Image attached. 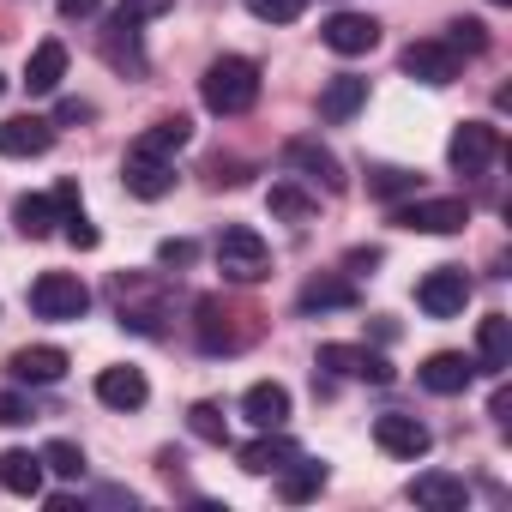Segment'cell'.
Instances as JSON below:
<instances>
[{"mask_svg":"<svg viewBox=\"0 0 512 512\" xmlns=\"http://www.w3.org/2000/svg\"><path fill=\"white\" fill-rule=\"evenodd\" d=\"M13 223H19V235H25V241H43V235L61 223V205H55V193H25V199L13 205Z\"/></svg>","mask_w":512,"mask_h":512,"instance_id":"26","label":"cell"},{"mask_svg":"<svg viewBox=\"0 0 512 512\" xmlns=\"http://www.w3.org/2000/svg\"><path fill=\"white\" fill-rule=\"evenodd\" d=\"M85 308H91V290H85L79 272H43L31 284V314L37 320H85Z\"/></svg>","mask_w":512,"mask_h":512,"instance_id":"4","label":"cell"},{"mask_svg":"<svg viewBox=\"0 0 512 512\" xmlns=\"http://www.w3.org/2000/svg\"><path fill=\"white\" fill-rule=\"evenodd\" d=\"M326 488V464H308V458H290L284 470H278V494L284 500H314Z\"/></svg>","mask_w":512,"mask_h":512,"instance_id":"28","label":"cell"},{"mask_svg":"<svg viewBox=\"0 0 512 512\" xmlns=\"http://www.w3.org/2000/svg\"><path fill=\"white\" fill-rule=\"evenodd\" d=\"M241 416H247L253 428H284V422H290V386L253 380V386L241 392Z\"/></svg>","mask_w":512,"mask_h":512,"instance_id":"12","label":"cell"},{"mask_svg":"<svg viewBox=\"0 0 512 512\" xmlns=\"http://www.w3.org/2000/svg\"><path fill=\"white\" fill-rule=\"evenodd\" d=\"M43 470L61 476V482H79V476H85V452H79L73 440H49V446H43Z\"/></svg>","mask_w":512,"mask_h":512,"instance_id":"30","label":"cell"},{"mask_svg":"<svg viewBox=\"0 0 512 512\" xmlns=\"http://www.w3.org/2000/svg\"><path fill=\"white\" fill-rule=\"evenodd\" d=\"M404 73H410L416 85H452V79L464 73V55H458L452 43H410V49H404Z\"/></svg>","mask_w":512,"mask_h":512,"instance_id":"7","label":"cell"},{"mask_svg":"<svg viewBox=\"0 0 512 512\" xmlns=\"http://www.w3.org/2000/svg\"><path fill=\"white\" fill-rule=\"evenodd\" d=\"M368 193L374 199H410L416 193V175L410 169H368Z\"/></svg>","mask_w":512,"mask_h":512,"instance_id":"32","label":"cell"},{"mask_svg":"<svg viewBox=\"0 0 512 512\" xmlns=\"http://www.w3.org/2000/svg\"><path fill=\"white\" fill-rule=\"evenodd\" d=\"M0 91H7V79H0Z\"/></svg>","mask_w":512,"mask_h":512,"instance_id":"43","label":"cell"},{"mask_svg":"<svg viewBox=\"0 0 512 512\" xmlns=\"http://www.w3.org/2000/svg\"><path fill=\"white\" fill-rule=\"evenodd\" d=\"M43 452H25V446H13V452H0V488L7 494H19V500H37L43 494Z\"/></svg>","mask_w":512,"mask_h":512,"instance_id":"17","label":"cell"},{"mask_svg":"<svg viewBox=\"0 0 512 512\" xmlns=\"http://www.w3.org/2000/svg\"><path fill=\"white\" fill-rule=\"evenodd\" d=\"M199 97L211 115H247L253 103H260V67H253L247 55H217L199 79Z\"/></svg>","mask_w":512,"mask_h":512,"instance_id":"1","label":"cell"},{"mask_svg":"<svg viewBox=\"0 0 512 512\" xmlns=\"http://www.w3.org/2000/svg\"><path fill=\"white\" fill-rule=\"evenodd\" d=\"M217 272H223L229 284H260V278L272 272V247H266V235L247 229V223H229V229L217 235Z\"/></svg>","mask_w":512,"mask_h":512,"instance_id":"2","label":"cell"},{"mask_svg":"<svg viewBox=\"0 0 512 512\" xmlns=\"http://www.w3.org/2000/svg\"><path fill=\"white\" fill-rule=\"evenodd\" d=\"M320 368H332V374H356V380H374V386L392 380V362L374 356V350H356V344H320Z\"/></svg>","mask_w":512,"mask_h":512,"instance_id":"13","label":"cell"},{"mask_svg":"<svg viewBox=\"0 0 512 512\" xmlns=\"http://www.w3.org/2000/svg\"><path fill=\"white\" fill-rule=\"evenodd\" d=\"M241 344H247V332H229V326H223V308H217V302H199V350H211V356L223 350V356H229V350H241Z\"/></svg>","mask_w":512,"mask_h":512,"instance_id":"29","label":"cell"},{"mask_svg":"<svg viewBox=\"0 0 512 512\" xmlns=\"http://www.w3.org/2000/svg\"><path fill=\"white\" fill-rule=\"evenodd\" d=\"M61 79H67V43H37L31 49V61H25V91L31 97H49V91H61Z\"/></svg>","mask_w":512,"mask_h":512,"instance_id":"18","label":"cell"},{"mask_svg":"<svg viewBox=\"0 0 512 512\" xmlns=\"http://www.w3.org/2000/svg\"><path fill=\"white\" fill-rule=\"evenodd\" d=\"M187 428H193L199 440H211V446H223V434H229V428H223V410H217V404H193V410H187Z\"/></svg>","mask_w":512,"mask_h":512,"instance_id":"34","label":"cell"},{"mask_svg":"<svg viewBox=\"0 0 512 512\" xmlns=\"http://www.w3.org/2000/svg\"><path fill=\"white\" fill-rule=\"evenodd\" d=\"M7 368H13L19 386H55V380L67 374V350H55V344H31V350H19Z\"/></svg>","mask_w":512,"mask_h":512,"instance_id":"19","label":"cell"},{"mask_svg":"<svg viewBox=\"0 0 512 512\" xmlns=\"http://www.w3.org/2000/svg\"><path fill=\"white\" fill-rule=\"evenodd\" d=\"M410 500L428 506V512H464V506H470V488H464V476H452V470H422V476L410 482Z\"/></svg>","mask_w":512,"mask_h":512,"instance_id":"11","label":"cell"},{"mask_svg":"<svg viewBox=\"0 0 512 512\" xmlns=\"http://www.w3.org/2000/svg\"><path fill=\"white\" fill-rule=\"evenodd\" d=\"M55 145V127L43 115H13L0 121V157H43Z\"/></svg>","mask_w":512,"mask_h":512,"instance_id":"14","label":"cell"},{"mask_svg":"<svg viewBox=\"0 0 512 512\" xmlns=\"http://www.w3.org/2000/svg\"><path fill=\"white\" fill-rule=\"evenodd\" d=\"M416 302H422V314L452 320V314H464V302H470V278H464L458 266H434V272L416 284Z\"/></svg>","mask_w":512,"mask_h":512,"instance_id":"5","label":"cell"},{"mask_svg":"<svg viewBox=\"0 0 512 512\" xmlns=\"http://www.w3.org/2000/svg\"><path fill=\"white\" fill-rule=\"evenodd\" d=\"M157 260H163V266H193V241H163Z\"/></svg>","mask_w":512,"mask_h":512,"instance_id":"39","label":"cell"},{"mask_svg":"<svg viewBox=\"0 0 512 512\" xmlns=\"http://www.w3.org/2000/svg\"><path fill=\"white\" fill-rule=\"evenodd\" d=\"M494 151H500V133H494L488 121H464V127L452 133V145H446V163H452L458 175H482V169L494 163Z\"/></svg>","mask_w":512,"mask_h":512,"instance_id":"6","label":"cell"},{"mask_svg":"<svg viewBox=\"0 0 512 512\" xmlns=\"http://www.w3.org/2000/svg\"><path fill=\"white\" fill-rule=\"evenodd\" d=\"M97 398H103L109 410H139V404L151 398V386H145L139 368H103V374H97Z\"/></svg>","mask_w":512,"mask_h":512,"instance_id":"23","label":"cell"},{"mask_svg":"<svg viewBox=\"0 0 512 512\" xmlns=\"http://www.w3.org/2000/svg\"><path fill=\"white\" fill-rule=\"evenodd\" d=\"M392 223L398 229H410V235H458L464 223H470V205L464 199H422V193H410L398 211H392Z\"/></svg>","mask_w":512,"mask_h":512,"instance_id":"3","label":"cell"},{"mask_svg":"<svg viewBox=\"0 0 512 512\" xmlns=\"http://www.w3.org/2000/svg\"><path fill=\"white\" fill-rule=\"evenodd\" d=\"M470 374H476V362L458 356V350H440V356H428V362L416 368V380H422L428 392H440V398H458V392L470 386Z\"/></svg>","mask_w":512,"mask_h":512,"instance_id":"16","label":"cell"},{"mask_svg":"<svg viewBox=\"0 0 512 512\" xmlns=\"http://www.w3.org/2000/svg\"><path fill=\"white\" fill-rule=\"evenodd\" d=\"M61 223H67V241H73V247H79V253H91V247H97V241H103V235H97V223H85V211H67V217H61Z\"/></svg>","mask_w":512,"mask_h":512,"instance_id":"37","label":"cell"},{"mask_svg":"<svg viewBox=\"0 0 512 512\" xmlns=\"http://www.w3.org/2000/svg\"><path fill=\"white\" fill-rule=\"evenodd\" d=\"M374 440H380V452H392V458H428V446H434V434H428L416 416H398V410L374 416Z\"/></svg>","mask_w":512,"mask_h":512,"instance_id":"8","label":"cell"},{"mask_svg":"<svg viewBox=\"0 0 512 512\" xmlns=\"http://www.w3.org/2000/svg\"><path fill=\"white\" fill-rule=\"evenodd\" d=\"M506 362H512V320H506V314H488V320H476V368L500 374Z\"/></svg>","mask_w":512,"mask_h":512,"instance_id":"22","label":"cell"},{"mask_svg":"<svg viewBox=\"0 0 512 512\" xmlns=\"http://www.w3.org/2000/svg\"><path fill=\"white\" fill-rule=\"evenodd\" d=\"M193 139V121L187 115H163L157 127H145L139 139H133V157H169L175 163V151Z\"/></svg>","mask_w":512,"mask_h":512,"instance_id":"21","label":"cell"},{"mask_svg":"<svg viewBox=\"0 0 512 512\" xmlns=\"http://www.w3.org/2000/svg\"><path fill=\"white\" fill-rule=\"evenodd\" d=\"M296 308H302V314H338V308H356V284H344V278H314V284L296 296Z\"/></svg>","mask_w":512,"mask_h":512,"instance_id":"27","label":"cell"},{"mask_svg":"<svg viewBox=\"0 0 512 512\" xmlns=\"http://www.w3.org/2000/svg\"><path fill=\"white\" fill-rule=\"evenodd\" d=\"M103 0H61V19H97Z\"/></svg>","mask_w":512,"mask_h":512,"instance_id":"40","label":"cell"},{"mask_svg":"<svg viewBox=\"0 0 512 512\" xmlns=\"http://www.w3.org/2000/svg\"><path fill=\"white\" fill-rule=\"evenodd\" d=\"M320 43H326L332 55H368V49L380 43V25H374L368 13H332L326 31H320Z\"/></svg>","mask_w":512,"mask_h":512,"instance_id":"10","label":"cell"},{"mask_svg":"<svg viewBox=\"0 0 512 512\" xmlns=\"http://www.w3.org/2000/svg\"><path fill=\"white\" fill-rule=\"evenodd\" d=\"M235 458H241V470H247V476H272V470H284V464L296 458V446H290L278 428H260V440H247Z\"/></svg>","mask_w":512,"mask_h":512,"instance_id":"20","label":"cell"},{"mask_svg":"<svg viewBox=\"0 0 512 512\" xmlns=\"http://www.w3.org/2000/svg\"><path fill=\"white\" fill-rule=\"evenodd\" d=\"M266 205H272V217H290V223H308V217H314V199H308L302 187H290V181H278V187L266 193Z\"/></svg>","mask_w":512,"mask_h":512,"instance_id":"31","label":"cell"},{"mask_svg":"<svg viewBox=\"0 0 512 512\" xmlns=\"http://www.w3.org/2000/svg\"><path fill=\"white\" fill-rule=\"evenodd\" d=\"M19 422H31V398L0 392V428H19Z\"/></svg>","mask_w":512,"mask_h":512,"instance_id":"38","label":"cell"},{"mask_svg":"<svg viewBox=\"0 0 512 512\" xmlns=\"http://www.w3.org/2000/svg\"><path fill=\"white\" fill-rule=\"evenodd\" d=\"M247 13L260 25H296L308 13V0H247Z\"/></svg>","mask_w":512,"mask_h":512,"instance_id":"33","label":"cell"},{"mask_svg":"<svg viewBox=\"0 0 512 512\" xmlns=\"http://www.w3.org/2000/svg\"><path fill=\"white\" fill-rule=\"evenodd\" d=\"M103 55H109V67L115 73H145V55H139V25H127V19H115L109 31H103Z\"/></svg>","mask_w":512,"mask_h":512,"instance_id":"25","label":"cell"},{"mask_svg":"<svg viewBox=\"0 0 512 512\" xmlns=\"http://www.w3.org/2000/svg\"><path fill=\"white\" fill-rule=\"evenodd\" d=\"M121 181H127L133 199H163V193L175 187V163H169V157H133V151H127Z\"/></svg>","mask_w":512,"mask_h":512,"instance_id":"15","label":"cell"},{"mask_svg":"<svg viewBox=\"0 0 512 512\" xmlns=\"http://www.w3.org/2000/svg\"><path fill=\"white\" fill-rule=\"evenodd\" d=\"M368 103V79H350V73H338L326 91H320V121H332V127H344L356 109Z\"/></svg>","mask_w":512,"mask_h":512,"instance_id":"24","label":"cell"},{"mask_svg":"<svg viewBox=\"0 0 512 512\" xmlns=\"http://www.w3.org/2000/svg\"><path fill=\"white\" fill-rule=\"evenodd\" d=\"M284 163H290V169H302V181H320L326 193H338V187H344V163H338L320 139H290V145H284Z\"/></svg>","mask_w":512,"mask_h":512,"instance_id":"9","label":"cell"},{"mask_svg":"<svg viewBox=\"0 0 512 512\" xmlns=\"http://www.w3.org/2000/svg\"><path fill=\"white\" fill-rule=\"evenodd\" d=\"M175 7V0H121V13L115 19H127V25H145V19H163Z\"/></svg>","mask_w":512,"mask_h":512,"instance_id":"36","label":"cell"},{"mask_svg":"<svg viewBox=\"0 0 512 512\" xmlns=\"http://www.w3.org/2000/svg\"><path fill=\"white\" fill-rule=\"evenodd\" d=\"M446 43H452V49H458V55H482V49H488V31H482V25H476V19H458V25H452V37H446Z\"/></svg>","mask_w":512,"mask_h":512,"instance_id":"35","label":"cell"},{"mask_svg":"<svg viewBox=\"0 0 512 512\" xmlns=\"http://www.w3.org/2000/svg\"><path fill=\"white\" fill-rule=\"evenodd\" d=\"M55 205H61V217L79 211V181H61V187H55Z\"/></svg>","mask_w":512,"mask_h":512,"instance_id":"41","label":"cell"},{"mask_svg":"<svg viewBox=\"0 0 512 512\" xmlns=\"http://www.w3.org/2000/svg\"><path fill=\"white\" fill-rule=\"evenodd\" d=\"M488 7H512V0H488Z\"/></svg>","mask_w":512,"mask_h":512,"instance_id":"42","label":"cell"}]
</instances>
